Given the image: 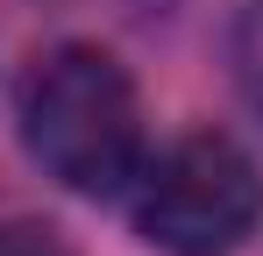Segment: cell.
Instances as JSON below:
<instances>
[{"label": "cell", "mask_w": 263, "mask_h": 256, "mask_svg": "<svg viewBox=\"0 0 263 256\" xmlns=\"http://www.w3.org/2000/svg\"><path fill=\"white\" fill-rule=\"evenodd\" d=\"M228 79L242 93V107L263 121V0H235L228 14Z\"/></svg>", "instance_id": "obj_3"}, {"label": "cell", "mask_w": 263, "mask_h": 256, "mask_svg": "<svg viewBox=\"0 0 263 256\" xmlns=\"http://www.w3.org/2000/svg\"><path fill=\"white\" fill-rule=\"evenodd\" d=\"M128 221L157 256H235L263 221V171L235 135L192 128L171 150L142 157Z\"/></svg>", "instance_id": "obj_2"}, {"label": "cell", "mask_w": 263, "mask_h": 256, "mask_svg": "<svg viewBox=\"0 0 263 256\" xmlns=\"http://www.w3.org/2000/svg\"><path fill=\"white\" fill-rule=\"evenodd\" d=\"M86 7H92V0H86ZM100 7H114V14H164L171 0H100Z\"/></svg>", "instance_id": "obj_5"}, {"label": "cell", "mask_w": 263, "mask_h": 256, "mask_svg": "<svg viewBox=\"0 0 263 256\" xmlns=\"http://www.w3.org/2000/svg\"><path fill=\"white\" fill-rule=\"evenodd\" d=\"M14 135L29 164L79 199H121L149 157L128 64L86 36H64L29 57V71L14 79Z\"/></svg>", "instance_id": "obj_1"}, {"label": "cell", "mask_w": 263, "mask_h": 256, "mask_svg": "<svg viewBox=\"0 0 263 256\" xmlns=\"http://www.w3.org/2000/svg\"><path fill=\"white\" fill-rule=\"evenodd\" d=\"M0 256H79L50 221H0Z\"/></svg>", "instance_id": "obj_4"}]
</instances>
